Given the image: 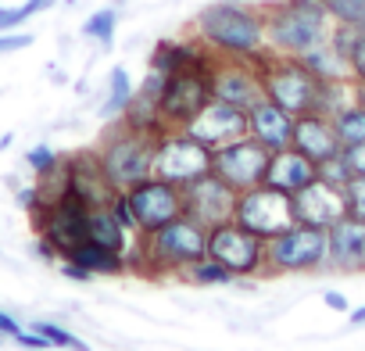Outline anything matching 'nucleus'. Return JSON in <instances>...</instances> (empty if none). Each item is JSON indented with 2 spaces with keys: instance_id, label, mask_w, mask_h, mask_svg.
<instances>
[{
  "instance_id": "f257e3e1",
  "label": "nucleus",
  "mask_w": 365,
  "mask_h": 351,
  "mask_svg": "<svg viewBox=\"0 0 365 351\" xmlns=\"http://www.w3.org/2000/svg\"><path fill=\"white\" fill-rule=\"evenodd\" d=\"M194 40H201L215 58L258 61L262 54H269L262 8L237 4V0H215V4L201 8L194 19Z\"/></svg>"
},
{
  "instance_id": "f03ea898",
  "label": "nucleus",
  "mask_w": 365,
  "mask_h": 351,
  "mask_svg": "<svg viewBox=\"0 0 365 351\" xmlns=\"http://www.w3.org/2000/svg\"><path fill=\"white\" fill-rule=\"evenodd\" d=\"M262 15H265L269 51H276V54L297 58L329 40L333 19L322 8V0H279V4L262 8Z\"/></svg>"
},
{
  "instance_id": "7ed1b4c3",
  "label": "nucleus",
  "mask_w": 365,
  "mask_h": 351,
  "mask_svg": "<svg viewBox=\"0 0 365 351\" xmlns=\"http://www.w3.org/2000/svg\"><path fill=\"white\" fill-rule=\"evenodd\" d=\"M205 255H208V230L190 215H179L161 230L143 233V276H158V273L179 276L190 262Z\"/></svg>"
},
{
  "instance_id": "20e7f679",
  "label": "nucleus",
  "mask_w": 365,
  "mask_h": 351,
  "mask_svg": "<svg viewBox=\"0 0 365 351\" xmlns=\"http://www.w3.org/2000/svg\"><path fill=\"white\" fill-rule=\"evenodd\" d=\"M154 143H158L154 133H140V129L125 126L122 118H115V126L104 133V140L97 147L101 168L115 190H129L133 183L147 180L150 165H154Z\"/></svg>"
},
{
  "instance_id": "39448f33",
  "label": "nucleus",
  "mask_w": 365,
  "mask_h": 351,
  "mask_svg": "<svg viewBox=\"0 0 365 351\" xmlns=\"http://www.w3.org/2000/svg\"><path fill=\"white\" fill-rule=\"evenodd\" d=\"M329 230L312 223H294L279 237L265 240V276L272 273H315L326 269Z\"/></svg>"
},
{
  "instance_id": "423d86ee",
  "label": "nucleus",
  "mask_w": 365,
  "mask_h": 351,
  "mask_svg": "<svg viewBox=\"0 0 365 351\" xmlns=\"http://www.w3.org/2000/svg\"><path fill=\"white\" fill-rule=\"evenodd\" d=\"M258 72H262V90L269 101H276L279 108H287L290 115H308L312 104H315V90H319V79L290 54H262L258 61Z\"/></svg>"
},
{
  "instance_id": "0eeeda50",
  "label": "nucleus",
  "mask_w": 365,
  "mask_h": 351,
  "mask_svg": "<svg viewBox=\"0 0 365 351\" xmlns=\"http://www.w3.org/2000/svg\"><path fill=\"white\" fill-rule=\"evenodd\" d=\"M205 172H212V147L194 140L187 129H168L158 136L150 176H158L165 183H175V187H187Z\"/></svg>"
},
{
  "instance_id": "6e6552de",
  "label": "nucleus",
  "mask_w": 365,
  "mask_h": 351,
  "mask_svg": "<svg viewBox=\"0 0 365 351\" xmlns=\"http://www.w3.org/2000/svg\"><path fill=\"white\" fill-rule=\"evenodd\" d=\"M212 97H215L212 93V65L165 76V86L158 97V111H161L165 129H187Z\"/></svg>"
},
{
  "instance_id": "1a4fd4ad",
  "label": "nucleus",
  "mask_w": 365,
  "mask_h": 351,
  "mask_svg": "<svg viewBox=\"0 0 365 351\" xmlns=\"http://www.w3.org/2000/svg\"><path fill=\"white\" fill-rule=\"evenodd\" d=\"M233 223H240L244 230L258 233L262 240H272L279 237L283 230H290L297 219H294V198L262 183V187H251L237 198V215Z\"/></svg>"
},
{
  "instance_id": "9d476101",
  "label": "nucleus",
  "mask_w": 365,
  "mask_h": 351,
  "mask_svg": "<svg viewBox=\"0 0 365 351\" xmlns=\"http://www.w3.org/2000/svg\"><path fill=\"white\" fill-rule=\"evenodd\" d=\"M208 258L222 262L237 280L265 276V240L240 223H222L208 230Z\"/></svg>"
},
{
  "instance_id": "9b49d317",
  "label": "nucleus",
  "mask_w": 365,
  "mask_h": 351,
  "mask_svg": "<svg viewBox=\"0 0 365 351\" xmlns=\"http://www.w3.org/2000/svg\"><path fill=\"white\" fill-rule=\"evenodd\" d=\"M269 158H272L269 147H262L255 136H240V140L212 151V172L219 180H226L237 194H244V190L265 183Z\"/></svg>"
},
{
  "instance_id": "f8f14e48",
  "label": "nucleus",
  "mask_w": 365,
  "mask_h": 351,
  "mask_svg": "<svg viewBox=\"0 0 365 351\" xmlns=\"http://www.w3.org/2000/svg\"><path fill=\"white\" fill-rule=\"evenodd\" d=\"M122 194H125V201L133 208V219H136L140 233H154L165 223L182 215V187L165 183V180H158V176H147V180L133 183Z\"/></svg>"
},
{
  "instance_id": "ddd939ff",
  "label": "nucleus",
  "mask_w": 365,
  "mask_h": 351,
  "mask_svg": "<svg viewBox=\"0 0 365 351\" xmlns=\"http://www.w3.org/2000/svg\"><path fill=\"white\" fill-rule=\"evenodd\" d=\"M237 198L240 194L226 180H219L215 172H205V176H197L194 183L182 187V215L197 219L205 230H215L222 223H233Z\"/></svg>"
},
{
  "instance_id": "4468645a",
  "label": "nucleus",
  "mask_w": 365,
  "mask_h": 351,
  "mask_svg": "<svg viewBox=\"0 0 365 351\" xmlns=\"http://www.w3.org/2000/svg\"><path fill=\"white\" fill-rule=\"evenodd\" d=\"M212 93L219 101L237 104V108L247 111L255 101L265 97L258 65L244 61V58H215V65H212Z\"/></svg>"
},
{
  "instance_id": "2eb2a0df",
  "label": "nucleus",
  "mask_w": 365,
  "mask_h": 351,
  "mask_svg": "<svg viewBox=\"0 0 365 351\" xmlns=\"http://www.w3.org/2000/svg\"><path fill=\"white\" fill-rule=\"evenodd\" d=\"M65 180H68V194L79 198L90 212L93 208H111V201L118 198V190L111 187V180L101 168V158L97 151H83V154H72L65 161Z\"/></svg>"
},
{
  "instance_id": "dca6fc26",
  "label": "nucleus",
  "mask_w": 365,
  "mask_h": 351,
  "mask_svg": "<svg viewBox=\"0 0 365 351\" xmlns=\"http://www.w3.org/2000/svg\"><path fill=\"white\" fill-rule=\"evenodd\" d=\"M187 133H190L194 140H201L205 147H212V151H215V147H226V143L247 136V111L237 108V104H226V101L212 97V101L201 108V115L187 126Z\"/></svg>"
},
{
  "instance_id": "f3484780",
  "label": "nucleus",
  "mask_w": 365,
  "mask_h": 351,
  "mask_svg": "<svg viewBox=\"0 0 365 351\" xmlns=\"http://www.w3.org/2000/svg\"><path fill=\"white\" fill-rule=\"evenodd\" d=\"M294 198V219L297 223H312V226H322L329 230L336 219L347 215V205H344V187H333L326 180H312L304 190L290 194Z\"/></svg>"
},
{
  "instance_id": "a211bd4d",
  "label": "nucleus",
  "mask_w": 365,
  "mask_h": 351,
  "mask_svg": "<svg viewBox=\"0 0 365 351\" xmlns=\"http://www.w3.org/2000/svg\"><path fill=\"white\" fill-rule=\"evenodd\" d=\"M326 269L365 273V219L344 215L329 226V258Z\"/></svg>"
},
{
  "instance_id": "6ab92c4d",
  "label": "nucleus",
  "mask_w": 365,
  "mask_h": 351,
  "mask_svg": "<svg viewBox=\"0 0 365 351\" xmlns=\"http://www.w3.org/2000/svg\"><path fill=\"white\" fill-rule=\"evenodd\" d=\"M294 118L297 115H290L287 108H279L276 101H269V97H262V101H255L251 108H247V136H255L262 147H269V151H283V147H290V140H294Z\"/></svg>"
},
{
  "instance_id": "aec40b11",
  "label": "nucleus",
  "mask_w": 365,
  "mask_h": 351,
  "mask_svg": "<svg viewBox=\"0 0 365 351\" xmlns=\"http://www.w3.org/2000/svg\"><path fill=\"white\" fill-rule=\"evenodd\" d=\"M290 147H297V151L308 154L315 165H322L326 158L340 154L344 143H340V136H336V129H333V118L308 111V115H297V118H294V140H290Z\"/></svg>"
},
{
  "instance_id": "412c9836",
  "label": "nucleus",
  "mask_w": 365,
  "mask_h": 351,
  "mask_svg": "<svg viewBox=\"0 0 365 351\" xmlns=\"http://www.w3.org/2000/svg\"><path fill=\"white\" fill-rule=\"evenodd\" d=\"M312 180H319V165L301 154L297 147H283V151H272L269 158V172H265V183L283 190V194H297L304 190Z\"/></svg>"
},
{
  "instance_id": "4be33fe9",
  "label": "nucleus",
  "mask_w": 365,
  "mask_h": 351,
  "mask_svg": "<svg viewBox=\"0 0 365 351\" xmlns=\"http://www.w3.org/2000/svg\"><path fill=\"white\" fill-rule=\"evenodd\" d=\"M205 65H215V54L201 40H161L154 47L147 68H154L161 76H175L182 68H205Z\"/></svg>"
},
{
  "instance_id": "5701e85b",
  "label": "nucleus",
  "mask_w": 365,
  "mask_h": 351,
  "mask_svg": "<svg viewBox=\"0 0 365 351\" xmlns=\"http://www.w3.org/2000/svg\"><path fill=\"white\" fill-rule=\"evenodd\" d=\"M86 237L97 240V244H104V248H111V251H118V255H125L136 233H129V230L115 219L111 208H93L90 219H86Z\"/></svg>"
},
{
  "instance_id": "b1692460",
  "label": "nucleus",
  "mask_w": 365,
  "mask_h": 351,
  "mask_svg": "<svg viewBox=\"0 0 365 351\" xmlns=\"http://www.w3.org/2000/svg\"><path fill=\"white\" fill-rule=\"evenodd\" d=\"M68 258L79 262V265H86L93 276H97V273H104V276H122V273H125V255H118V251H111V248H104V244H97V240H90V237L79 240Z\"/></svg>"
},
{
  "instance_id": "393cba45",
  "label": "nucleus",
  "mask_w": 365,
  "mask_h": 351,
  "mask_svg": "<svg viewBox=\"0 0 365 351\" xmlns=\"http://www.w3.org/2000/svg\"><path fill=\"white\" fill-rule=\"evenodd\" d=\"M297 61H301L319 83H329V79H351V65H347V58H340V54L329 47V40L319 44V47H312V51H304V54H297Z\"/></svg>"
},
{
  "instance_id": "a878e982",
  "label": "nucleus",
  "mask_w": 365,
  "mask_h": 351,
  "mask_svg": "<svg viewBox=\"0 0 365 351\" xmlns=\"http://www.w3.org/2000/svg\"><path fill=\"white\" fill-rule=\"evenodd\" d=\"M133 93H136V86H133L129 72H125L122 65H115L111 76H108V97H104L101 115H104V118H118V115L125 111V104L133 101Z\"/></svg>"
},
{
  "instance_id": "bb28decb",
  "label": "nucleus",
  "mask_w": 365,
  "mask_h": 351,
  "mask_svg": "<svg viewBox=\"0 0 365 351\" xmlns=\"http://www.w3.org/2000/svg\"><path fill=\"white\" fill-rule=\"evenodd\" d=\"M179 276L187 280V283H197V287H219V283H233V280H237L222 262H215V258H208V255L197 258V262H190Z\"/></svg>"
},
{
  "instance_id": "cd10ccee",
  "label": "nucleus",
  "mask_w": 365,
  "mask_h": 351,
  "mask_svg": "<svg viewBox=\"0 0 365 351\" xmlns=\"http://www.w3.org/2000/svg\"><path fill=\"white\" fill-rule=\"evenodd\" d=\"M333 129L340 136V143H365V108L361 104H347L344 111L333 115Z\"/></svg>"
},
{
  "instance_id": "c85d7f7f",
  "label": "nucleus",
  "mask_w": 365,
  "mask_h": 351,
  "mask_svg": "<svg viewBox=\"0 0 365 351\" xmlns=\"http://www.w3.org/2000/svg\"><path fill=\"white\" fill-rule=\"evenodd\" d=\"M115 26H118L115 8H101V11H93V15L83 22V36H86V40H97L104 51H111V44H115Z\"/></svg>"
},
{
  "instance_id": "c756f323",
  "label": "nucleus",
  "mask_w": 365,
  "mask_h": 351,
  "mask_svg": "<svg viewBox=\"0 0 365 351\" xmlns=\"http://www.w3.org/2000/svg\"><path fill=\"white\" fill-rule=\"evenodd\" d=\"M322 8L329 11L333 22L365 29V0H322Z\"/></svg>"
},
{
  "instance_id": "7c9ffc66",
  "label": "nucleus",
  "mask_w": 365,
  "mask_h": 351,
  "mask_svg": "<svg viewBox=\"0 0 365 351\" xmlns=\"http://www.w3.org/2000/svg\"><path fill=\"white\" fill-rule=\"evenodd\" d=\"M361 33H365V29H358V26H344V22H333V26H329V47H333V51H336L340 58H351V51L358 47Z\"/></svg>"
},
{
  "instance_id": "2f4dec72",
  "label": "nucleus",
  "mask_w": 365,
  "mask_h": 351,
  "mask_svg": "<svg viewBox=\"0 0 365 351\" xmlns=\"http://www.w3.org/2000/svg\"><path fill=\"white\" fill-rule=\"evenodd\" d=\"M33 330H36L40 337H47V340H51V347H68V351H90V347H86V340H79L76 333H68V330H61V326H54V322H33Z\"/></svg>"
},
{
  "instance_id": "473e14b6",
  "label": "nucleus",
  "mask_w": 365,
  "mask_h": 351,
  "mask_svg": "<svg viewBox=\"0 0 365 351\" xmlns=\"http://www.w3.org/2000/svg\"><path fill=\"white\" fill-rule=\"evenodd\" d=\"M26 165H29L36 176H51L54 168H61V158H58L47 143H36V147L26 154Z\"/></svg>"
},
{
  "instance_id": "72a5a7b5",
  "label": "nucleus",
  "mask_w": 365,
  "mask_h": 351,
  "mask_svg": "<svg viewBox=\"0 0 365 351\" xmlns=\"http://www.w3.org/2000/svg\"><path fill=\"white\" fill-rule=\"evenodd\" d=\"M319 180H326V183H333V187H347V183H351V168H347L344 154H333V158H326V161L319 165Z\"/></svg>"
},
{
  "instance_id": "f704fd0d",
  "label": "nucleus",
  "mask_w": 365,
  "mask_h": 351,
  "mask_svg": "<svg viewBox=\"0 0 365 351\" xmlns=\"http://www.w3.org/2000/svg\"><path fill=\"white\" fill-rule=\"evenodd\" d=\"M344 205H347V215L365 219V176H351V183L344 187Z\"/></svg>"
},
{
  "instance_id": "c9c22d12",
  "label": "nucleus",
  "mask_w": 365,
  "mask_h": 351,
  "mask_svg": "<svg viewBox=\"0 0 365 351\" xmlns=\"http://www.w3.org/2000/svg\"><path fill=\"white\" fill-rule=\"evenodd\" d=\"M33 15H40V4H36V0H26L22 8H0V33L22 26V22L33 19Z\"/></svg>"
},
{
  "instance_id": "e433bc0d",
  "label": "nucleus",
  "mask_w": 365,
  "mask_h": 351,
  "mask_svg": "<svg viewBox=\"0 0 365 351\" xmlns=\"http://www.w3.org/2000/svg\"><path fill=\"white\" fill-rule=\"evenodd\" d=\"M340 154H344L351 176H365V143H347V147H340Z\"/></svg>"
},
{
  "instance_id": "4c0bfd02",
  "label": "nucleus",
  "mask_w": 365,
  "mask_h": 351,
  "mask_svg": "<svg viewBox=\"0 0 365 351\" xmlns=\"http://www.w3.org/2000/svg\"><path fill=\"white\" fill-rule=\"evenodd\" d=\"M111 212H115V219H118L129 233H140V230H136V219H133V208H129V201H125V194H122V190H118V198L111 201Z\"/></svg>"
},
{
  "instance_id": "58836bf2",
  "label": "nucleus",
  "mask_w": 365,
  "mask_h": 351,
  "mask_svg": "<svg viewBox=\"0 0 365 351\" xmlns=\"http://www.w3.org/2000/svg\"><path fill=\"white\" fill-rule=\"evenodd\" d=\"M347 65H351V79H354V83H365V33H361V40H358V47L351 51V58H347Z\"/></svg>"
},
{
  "instance_id": "ea45409f",
  "label": "nucleus",
  "mask_w": 365,
  "mask_h": 351,
  "mask_svg": "<svg viewBox=\"0 0 365 351\" xmlns=\"http://www.w3.org/2000/svg\"><path fill=\"white\" fill-rule=\"evenodd\" d=\"M33 44L29 33H8V36H0V54H11V51H26Z\"/></svg>"
},
{
  "instance_id": "a19ab883",
  "label": "nucleus",
  "mask_w": 365,
  "mask_h": 351,
  "mask_svg": "<svg viewBox=\"0 0 365 351\" xmlns=\"http://www.w3.org/2000/svg\"><path fill=\"white\" fill-rule=\"evenodd\" d=\"M61 273H65L68 280H76V283H86V280H93V273H90L86 265L72 262V258H61Z\"/></svg>"
},
{
  "instance_id": "79ce46f5",
  "label": "nucleus",
  "mask_w": 365,
  "mask_h": 351,
  "mask_svg": "<svg viewBox=\"0 0 365 351\" xmlns=\"http://www.w3.org/2000/svg\"><path fill=\"white\" fill-rule=\"evenodd\" d=\"M15 340H19L22 347H33V351H43V347H51V340H47V337H40L36 330H19V333H15Z\"/></svg>"
},
{
  "instance_id": "37998d69",
  "label": "nucleus",
  "mask_w": 365,
  "mask_h": 351,
  "mask_svg": "<svg viewBox=\"0 0 365 351\" xmlns=\"http://www.w3.org/2000/svg\"><path fill=\"white\" fill-rule=\"evenodd\" d=\"M19 205H22L26 212H36V208H40V187H26V190H19Z\"/></svg>"
},
{
  "instance_id": "c03bdc74",
  "label": "nucleus",
  "mask_w": 365,
  "mask_h": 351,
  "mask_svg": "<svg viewBox=\"0 0 365 351\" xmlns=\"http://www.w3.org/2000/svg\"><path fill=\"white\" fill-rule=\"evenodd\" d=\"M322 301H326V308H333V312H347V297H344L340 290H326Z\"/></svg>"
},
{
  "instance_id": "a18cd8bd",
  "label": "nucleus",
  "mask_w": 365,
  "mask_h": 351,
  "mask_svg": "<svg viewBox=\"0 0 365 351\" xmlns=\"http://www.w3.org/2000/svg\"><path fill=\"white\" fill-rule=\"evenodd\" d=\"M351 322L354 326H365V305L361 308H351Z\"/></svg>"
},
{
  "instance_id": "49530a36",
  "label": "nucleus",
  "mask_w": 365,
  "mask_h": 351,
  "mask_svg": "<svg viewBox=\"0 0 365 351\" xmlns=\"http://www.w3.org/2000/svg\"><path fill=\"white\" fill-rule=\"evenodd\" d=\"M354 104L365 108V83H354Z\"/></svg>"
},
{
  "instance_id": "de8ad7c7",
  "label": "nucleus",
  "mask_w": 365,
  "mask_h": 351,
  "mask_svg": "<svg viewBox=\"0 0 365 351\" xmlns=\"http://www.w3.org/2000/svg\"><path fill=\"white\" fill-rule=\"evenodd\" d=\"M36 4H40V11H47V8H54V4H58V0H36Z\"/></svg>"
},
{
  "instance_id": "09e8293b",
  "label": "nucleus",
  "mask_w": 365,
  "mask_h": 351,
  "mask_svg": "<svg viewBox=\"0 0 365 351\" xmlns=\"http://www.w3.org/2000/svg\"><path fill=\"white\" fill-rule=\"evenodd\" d=\"M237 4H247V0H237Z\"/></svg>"
}]
</instances>
